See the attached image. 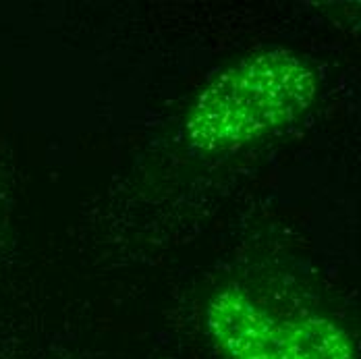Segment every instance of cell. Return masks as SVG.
Instances as JSON below:
<instances>
[{"label": "cell", "instance_id": "obj_1", "mask_svg": "<svg viewBox=\"0 0 361 359\" xmlns=\"http://www.w3.org/2000/svg\"><path fill=\"white\" fill-rule=\"evenodd\" d=\"M320 79L287 48L247 54L214 75L183 121L187 144L206 154L235 152L281 131L314 107Z\"/></svg>", "mask_w": 361, "mask_h": 359}, {"label": "cell", "instance_id": "obj_2", "mask_svg": "<svg viewBox=\"0 0 361 359\" xmlns=\"http://www.w3.org/2000/svg\"><path fill=\"white\" fill-rule=\"evenodd\" d=\"M206 332L222 359H355L349 330L318 312L283 314L247 288H218L206 305Z\"/></svg>", "mask_w": 361, "mask_h": 359}]
</instances>
